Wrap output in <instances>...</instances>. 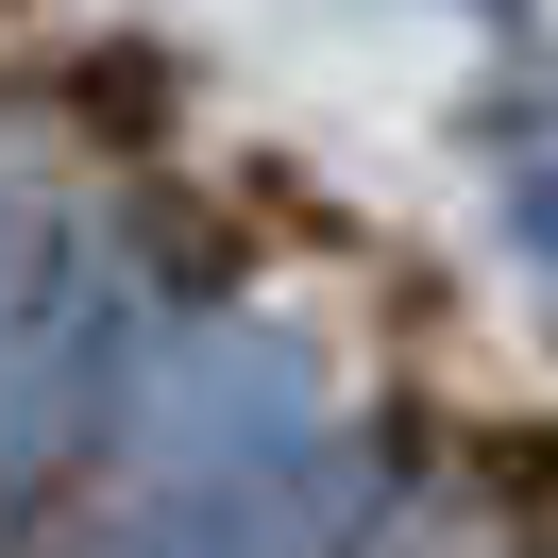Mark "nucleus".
<instances>
[{
  "label": "nucleus",
  "mask_w": 558,
  "mask_h": 558,
  "mask_svg": "<svg viewBox=\"0 0 558 558\" xmlns=\"http://www.w3.org/2000/svg\"><path fill=\"white\" fill-rule=\"evenodd\" d=\"M305 440H322V389L271 339H204L153 389V474H186V508L204 490H254V474H305Z\"/></svg>",
  "instance_id": "f257e3e1"
},
{
  "label": "nucleus",
  "mask_w": 558,
  "mask_h": 558,
  "mask_svg": "<svg viewBox=\"0 0 558 558\" xmlns=\"http://www.w3.org/2000/svg\"><path fill=\"white\" fill-rule=\"evenodd\" d=\"M85 322H0V508L69 457V423H85Z\"/></svg>",
  "instance_id": "f03ea898"
},
{
  "label": "nucleus",
  "mask_w": 558,
  "mask_h": 558,
  "mask_svg": "<svg viewBox=\"0 0 558 558\" xmlns=\"http://www.w3.org/2000/svg\"><path fill=\"white\" fill-rule=\"evenodd\" d=\"M17 288H35V220L0 204V305H17Z\"/></svg>",
  "instance_id": "7ed1b4c3"
}]
</instances>
